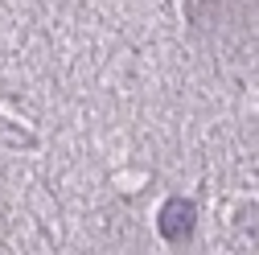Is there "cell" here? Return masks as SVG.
<instances>
[{"label": "cell", "instance_id": "1", "mask_svg": "<svg viewBox=\"0 0 259 255\" xmlns=\"http://www.w3.org/2000/svg\"><path fill=\"white\" fill-rule=\"evenodd\" d=\"M193 231V206L185 202V198H169L165 202V210H160V235L165 239H185Z\"/></svg>", "mask_w": 259, "mask_h": 255}]
</instances>
